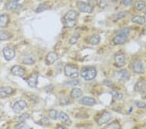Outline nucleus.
I'll return each instance as SVG.
<instances>
[{
	"label": "nucleus",
	"mask_w": 146,
	"mask_h": 129,
	"mask_svg": "<svg viewBox=\"0 0 146 129\" xmlns=\"http://www.w3.org/2000/svg\"><path fill=\"white\" fill-rule=\"evenodd\" d=\"M103 84H104L106 86L109 87V88H111L113 86L112 82L110 80H105L103 82Z\"/></svg>",
	"instance_id": "58836bf2"
},
{
	"label": "nucleus",
	"mask_w": 146,
	"mask_h": 129,
	"mask_svg": "<svg viewBox=\"0 0 146 129\" xmlns=\"http://www.w3.org/2000/svg\"><path fill=\"white\" fill-rule=\"evenodd\" d=\"M133 0H122V3H123L125 6H129L131 5Z\"/></svg>",
	"instance_id": "ea45409f"
},
{
	"label": "nucleus",
	"mask_w": 146,
	"mask_h": 129,
	"mask_svg": "<svg viewBox=\"0 0 146 129\" xmlns=\"http://www.w3.org/2000/svg\"><path fill=\"white\" fill-rule=\"evenodd\" d=\"M28 127L27 125L24 122H22L16 126L15 129H27Z\"/></svg>",
	"instance_id": "c9c22d12"
},
{
	"label": "nucleus",
	"mask_w": 146,
	"mask_h": 129,
	"mask_svg": "<svg viewBox=\"0 0 146 129\" xmlns=\"http://www.w3.org/2000/svg\"><path fill=\"white\" fill-rule=\"evenodd\" d=\"M79 84L80 82L79 80H70L65 83V85L68 86H79Z\"/></svg>",
	"instance_id": "72a5a7b5"
},
{
	"label": "nucleus",
	"mask_w": 146,
	"mask_h": 129,
	"mask_svg": "<svg viewBox=\"0 0 146 129\" xmlns=\"http://www.w3.org/2000/svg\"><path fill=\"white\" fill-rule=\"evenodd\" d=\"M120 124L117 121L112 122L105 126L104 129H120Z\"/></svg>",
	"instance_id": "a878e982"
},
{
	"label": "nucleus",
	"mask_w": 146,
	"mask_h": 129,
	"mask_svg": "<svg viewBox=\"0 0 146 129\" xmlns=\"http://www.w3.org/2000/svg\"><path fill=\"white\" fill-rule=\"evenodd\" d=\"M111 95L114 98L117 100H121L123 98V95L118 91H113L111 92Z\"/></svg>",
	"instance_id": "2f4dec72"
},
{
	"label": "nucleus",
	"mask_w": 146,
	"mask_h": 129,
	"mask_svg": "<svg viewBox=\"0 0 146 129\" xmlns=\"http://www.w3.org/2000/svg\"><path fill=\"white\" fill-rule=\"evenodd\" d=\"M115 63L118 67H123L126 63V57L123 53H117L114 57Z\"/></svg>",
	"instance_id": "9d476101"
},
{
	"label": "nucleus",
	"mask_w": 146,
	"mask_h": 129,
	"mask_svg": "<svg viewBox=\"0 0 146 129\" xmlns=\"http://www.w3.org/2000/svg\"><path fill=\"white\" fill-rule=\"evenodd\" d=\"M112 41L113 43L116 44V45H121V44H123L127 41V37L122 36V35H117L116 36L114 37Z\"/></svg>",
	"instance_id": "6ab92c4d"
},
{
	"label": "nucleus",
	"mask_w": 146,
	"mask_h": 129,
	"mask_svg": "<svg viewBox=\"0 0 146 129\" xmlns=\"http://www.w3.org/2000/svg\"><path fill=\"white\" fill-rule=\"evenodd\" d=\"M82 78L86 81H91L96 77L97 71L93 67H89L83 69L81 72Z\"/></svg>",
	"instance_id": "f03ea898"
},
{
	"label": "nucleus",
	"mask_w": 146,
	"mask_h": 129,
	"mask_svg": "<svg viewBox=\"0 0 146 129\" xmlns=\"http://www.w3.org/2000/svg\"><path fill=\"white\" fill-rule=\"evenodd\" d=\"M130 33H131V29L128 27H124L119 30L118 33H117V35H122V36L127 37Z\"/></svg>",
	"instance_id": "cd10ccee"
},
{
	"label": "nucleus",
	"mask_w": 146,
	"mask_h": 129,
	"mask_svg": "<svg viewBox=\"0 0 146 129\" xmlns=\"http://www.w3.org/2000/svg\"><path fill=\"white\" fill-rule=\"evenodd\" d=\"M23 63H24V64L29 65L34 64V63H35V57L32 55H28L26 57H25L24 59H23Z\"/></svg>",
	"instance_id": "393cba45"
},
{
	"label": "nucleus",
	"mask_w": 146,
	"mask_h": 129,
	"mask_svg": "<svg viewBox=\"0 0 146 129\" xmlns=\"http://www.w3.org/2000/svg\"><path fill=\"white\" fill-rule=\"evenodd\" d=\"M145 16H146V8H145Z\"/></svg>",
	"instance_id": "37998d69"
},
{
	"label": "nucleus",
	"mask_w": 146,
	"mask_h": 129,
	"mask_svg": "<svg viewBox=\"0 0 146 129\" xmlns=\"http://www.w3.org/2000/svg\"><path fill=\"white\" fill-rule=\"evenodd\" d=\"M58 59V55L54 51H51L46 56V63L48 65H52Z\"/></svg>",
	"instance_id": "4468645a"
},
{
	"label": "nucleus",
	"mask_w": 146,
	"mask_h": 129,
	"mask_svg": "<svg viewBox=\"0 0 146 129\" xmlns=\"http://www.w3.org/2000/svg\"><path fill=\"white\" fill-rule=\"evenodd\" d=\"M38 82V74L33 73L27 78V83L31 88H35L37 86Z\"/></svg>",
	"instance_id": "1a4fd4ad"
},
{
	"label": "nucleus",
	"mask_w": 146,
	"mask_h": 129,
	"mask_svg": "<svg viewBox=\"0 0 146 129\" xmlns=\"http://www.w3.org/2000/svg\"><path fill=\"white\" fill-rule=\"evenodd\" d=\"M79 103L82 105L92 106L96 104V100L94 98L90 97H84L79 100Z\"/></svg>",
	"instance_id": "9b49d317"
},
{
	"label": "nucleus",
	"mask_w": 146,
	"mask_h": 129,
	"mask_svg": "<svg viewBox=\"0 0 146 129\" xmlns=\"http://www.w3.org/2000/svg\"><path fill=\"white\" fill-rule=\"evenodd\" d=\"M11 73L16 76H23L25 74V70L21 66L15 65L12 67Z\"/></svg>",
	"instance_id": "ddd939ff"
},
{
	"label": "nucleus",
	"mask_w": 146,
	"mask_h": 129,
	"mask_svg": "<svg viewBox=\"0 0 146 129\" xmlns=\"http://www.w3.org/2000/svg\"><path fill=\"white\" fill-rule=\"evenodd\" d=\"M131 21L136 24L142 25L146 23V18L142 15H135L131 18Z\"/></svg>",
	"instance_id": "dca6fc26"
},
{
	"label": "nucleus",
	"mask_w": 146,
	"mask_h": 129,
	"mask_svg": "<svg viewBox=\"0 0 146 129\" xmlns=\"http://www.w3.org/2000/svg\"><path fill=\"white\" fill-rule=\"evenodd\" d=\"M12 1H14L17 2V1H20V0H12Z\"/></svg>",
	"instance_id": "79ce46f5"
},
{
	"label": "nucleus",
	"mask_w": 146,
	"mask_h": 129,
	"mask_svg": "<svg viewBox=\"0 0 146 129\" xmlns=\"http://www.w3.org/2000/svg\"><path fill=\"white\" fill-rule=\"evenodd\" d=\"M11 39V33L6 30H0V41H5Z\"/></svg>",
	"instance_id": "5701e85b"
},
{
	"label": "nucleus",
	"mask_w": 146,
	"mask_h": 129,
	"mask_svg": "<svg viewBox=\"0 0 146 129\" xmlns=\"http://www.w3.org/2000/svg\"><path fill=\"white\" fill-rule=\"evenodd\" d=\"M9 22V16L7 14L0 15V27H6Z\"/></svg>",
	"instance_id": "aec40b11"
},
{
	"label": "nucleus",
	"mask_w": 146,
	"mask_h": 129,
	"mask_svg": "<svg viewBox=\"0 0 146 129\" xmlns=\"http://www.w3.org/2000/svg\"><path fill=\"white\" fill-rule=\"evenodd\" d=\"M112 119V114L109 112H104L101 115L98 121V124L100 126L106 125L111 121Z\"/></svg>",
	"instance_id": "20e7f679"
},
{
	"label": "nucleus",
	"mask_w": 146,
	"mask_h": 129,
	"mask_svg": "<svg viewBox=\"0 0 146 129\" xmlns=\"http://www.w3.org/2000/svg\"><path fill=\"white\" fill-rule=\"evenodd\" d=\"M59 119H60V121L62 122L63 123L65 124L66 125L68 126H71L72 124V120L70 119V118L69 117V116L68 115L64 113V112H61L59 114Z\"/></svg>",
	"instance_id": "f3484780"
},
{
	"label": "nucleus",
	"mask_w": 146,
	"mask_h": 129,
	"mask_svg": "<svg viewBox=\"0 0 146 129\" xmlns=\"http://www.w3.org/2000/svg\"><path fill=\"white\" fill-rule=\"evenodd\" d=\"M48 9H49L48 5H47L46 4L42 3V4L40 5L38 7L37 9H36V12L38 13H41V12H43V11L48 10Z\"/></svg>",
	"instance_id": "7c9ffc66"
},
{
	"label": "nucleus",
	"mask_w": 146,
	"mask_h": 129,
	"mask_svg": "<svg viewBox=\"0 0 146 129\" xmlns=\"http://www.w3.org/2000/svg\"><path fill=\"white\" fill-rule=\"evenodd\" d=\"M20 7V5L18 3V2L14 1H8L7 3L5 4V8L7 10L11 11H15Z\"/></svg>",
	"instance_id": "2eb2a0df"
},
{
	"label": "nucleus",
	"mask_w": 146,
	"mask_h": 129,
	"mask_svg": "<svg viewBox=\"0 0 146 129\" xmlns=\"http://www.w3.org/2000/svg\"><path fill=\"white\" fill-rule=\"evenodd\" d=\"M135 105L136 106V107H138V108H146V102H142V101H137L135 102Z\"/></svg>",
	"instance_id": "f704fd0d"
},
{
	"label": "nucleus",
	"mask_w": 146,
	"mask_h": 129,
	"mask_svg": "<svg viewBox=\"0 0 146 129\" xmlns=\"http://www.w3.org/2000/svg\"><path fill=\"white\" fill-rule=\"evenodd\" d=\"M146 90V85L142 81H139L136 84L135 86V90L138 92H143Z\"/></svg>",
	"instance_id": "412c9836"
},
{
	"label": "nucleus",
	"mask_w": 146,
	"mask_h": 129,
	"mask_svg": "<svg viewBox=\"0 0 146 129\" xmlns=\"http://www.w3.org/2000/svg\"><path fill=\"white\" fill-rule=\"evenodd\" d=\"M145 27H146V26H145Z\"/></svg>",
	"instance_id": "c03bdc74"
},
{
	"label": "nucleus",
	"mask_w": 146,
	"mask_h": 129,
	"mask_svg": "<svg viewBox=\"0 0 146 129\" xmlns=\"http://www.w3.org/2000/svg\"><path fill=\"white\" fill-rule=\"evenodd\" d=\"M117 76L122 81L128 80L129 78V72L126 69H121L117 72Z\"/></svg>",
	"instance_id": "a211bd4d"
},
{
	"label": "nucleus",
	"mask_w": 146,
	"mask_h": 129,
	"mask_svg": "<svg viewBox=\"0 0 146 129\" xmlns=\"http://www.w3.org/2000/svg\"><path fill=\"white\" fill-rule=\"evenodd\" d=\"M80 37V34L78 32H75L74 35H72L71 37V38H70V41H69V43L70 44H75L77 43V41H78V40Z\"/></svg>",
	"instance_id": "bb28decb"
},
{
	"label": "nucleus",
	"mask_w": 146,
	"mask_h": 129,
	"mask_svg": "<svg viewBox=\"0 0 146 129\" xmlns=\"http://www.w3.org/2000/svg\"><path fill=\"white\" fill-rule=\"evenodd\" d=\"M3 53L4 55L5 59L7 61H11L15 57V51L11 47L7 46L5 47L3 49Z\"/></svg>",
	"instance_id": "0eeeda50"
},
{
	"label": "nucleus",
	"mask_w": 146,
	"mask_h": 129,
	"mask_svg": "<svg viewBox=\"0 0 146 129\" xmlns=\"http://www.w3.org/2000/svg\"><path fill=\"white\" fill-rule=\"evenodd\" d=\"M57 129H68V128L65 127V126H59V127H58Z\"/></svg>",
	"instance_id": "a19ab883"
},
{
	"label": "nucleus",
	"mask_w": 146,
	"mask_h": 129,
	"mask_svg": "<svg viewBox=\"0 0 146 129\" xmlns=\"http://www.w3.org/2000/svg\"><path fill=\"white\" fill-rule=\"evenodd\" d=\"M109 0H100V7L101 9H104L107 7Z\"/></svg>",
	"instance_id": "4c0bfd02"
},
{
	"label": "nucleus",
	"mask_w": 146,
	"mask_h": 129,
	"mask_svg": "<svg viewBox=\"0 0 146 129\" xmlns=\"http://www.w3.org/2000/svg\"><path fill=\"white\" fill-rule=\"evenodd\" d=\"M49 116L50 117L51 119H52L53 120H56L58 117V112L55 110H51L49 112Z\"/></svg>",
	"instance_id": "c756f323"
},
{
	"label": "nucleus",
	"mask_w": 146,
	"mask_h": 129,
	"mask_svg": "<svg viewBox=\"0 0 146 129\" xmlns=\"http://www.w3.org/2000/svg\"><path fill=\"white\" fill-rule=\"evenodd\" d=\"M101 41V37L99 35H94L90 37V40H89V43L92 45H98V44L100 43Z\"/></svg>",
	"instance_id": "b1692460"
},
{
	"label": "nucleus",
	"mask_w": 146,
	"mask_h": 129,
	"mask_svg": "<svg viewBox=\"0 0 146 129\" xmlns=\"http://www.w3.org/2000/svg\"><path fill=\"white\" fill-rule=\"evenodd\" d=\"M13 93V88L9 86L0 88V97L5 98L11 95Z\"/></svg>",
	"instance_id": "f8f14e48"
},
{
	"label": "nucleus",
	"mask_w": 146,
	"mask_h": 129,
	"mask_svg": "<svg viewBox=\"0 0 146 129\" xmlns=\"http://www.w3.org/2000/svg\"><path fill=\"white\" fill-rule=\"evenodd\" d=\"M78 14L75 10H70L64 16L66 25L68 27L72 28L75 26Z\"/></svg>",
	"instance_id": "f257e3e1"
},
{
	"label": "nucleus",
	"mask_w": 146,
	"mask_h": 129,
	"mask_svg": "<svg viewBox=\"0 0 146 129\" xmlns=\"http://www.w3.org/2000/svg\"><path fill=\"white\" fill-rule=\"evenodd\" d=\"M133 70L136 74H143L144 73V67L141 61H135L133 64Z\"/></svg>",
	"instance_id": "6e6552de"
},
{
	"label": "nucleus",
	"mask_w": 146,
	"mask_h": 129,
	"mask_svg": "<svg viewBox=\"0 0 146 129\" xmlns=\"http://www.w3.org/2000/svg\"><path fill=\"white\" fill-rule=\"evenodd\" d=\"M82 95V91L80 88H73L71 91V96L74 98H79Z\"/></svg>",
	"instance_id": "4be33fe9"
},
{
	"label": "nucleus",
	"mask_w": 146,
	"mask_h": 129,
	"mask_svg": "<svg viewBox=\"0 0 146 129\" xmlns=\"http://www.w3.org/2000/svg\"><path fill=\"white\" fill-rule=\"evenodd\" d=\"M135 7L137 11H142L146 8V5H145V3L143 1H139L135 3Z\"/></svg>",
	"instance_id": "c85d7f7f"
},
{
	"label": "nucleus",
	"mask_w": 146,
	"mask_h": 129,
	"mask_svg": "<svg viewBox=\"0 0 146 129\" xmlns=\"http://www.w3.org/2000/svg\"><path fill=\"white\" fill-rule=\"evenodd\" d=\"M29 116L27 114H23L21 115V116L19 117V121H21V122H24L26 119H27L29 118Z\"/></svg>",
	"instance_id": "e433bc0d"
},
{
	"label": "nucleus",
	"mask_w": 146,
	"mask_h": 129,
	"mask_svg": "<svg viewBox=\"0 0 146 129\" xmlns=\"http://www.w3.org/2000/svg\"><path fill=\"white\" fill-rule=\"evenodd\" d=\"M127 11H122V12H119V13H117L116 14H115L114 15V17L115 19L119 20V19H121V18H124L125 16L127 15Z\"/></svg>",
	"instance_id": "473e14b6"
},
{
	"label": "nucleus",
	"mask_w": 146,
	"mask_h": 129,
	"mask_svg": "<svg viewBox=\"0 0 146 129\" xmlns=\"http://www.w3.org/2000/svg\"><path fill=\"white\" fill-rule=\"evenodd\" d=\"M64 74L71 78H76L79 76V69L74 65H66L64 67Z\"/></svg>",
	"instance_id": "7ed1b4c3"
},
{
	"label": "nucleus",
	"mask_w": 146,
	"mask_h": 129,
	"mask_svg": "<svg viewBox=\"0 0 146 129\" xmlns=\"http://www.w3.org/2000/svg\"><path fill=\"white\" fill-rule=\"evenodd\" d=\"M27 107V103L24 100H20L16 101L14 104L13 106V110L15 113L19 114L22 110L26 108Z\"/></svg>",
	"instance_id": "39448f33"
},
{
	"label": "nucleus",
	"mask_w": 146,
	"mask_h": 129,
	"mask_svg": "<svg viewBox=\"0 0 146 129\" xmlns=\"http://www.w3.org/2000/svg\"><path fill=\"white\" fill-rule=\"evenodd\" d=\"M77 5L80 11L84 13H91L93 11V7H92L89 3H86L84 1H77Z\"/></svg>",
	"instance_id": "423d86ee"
}]
</instances>
